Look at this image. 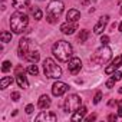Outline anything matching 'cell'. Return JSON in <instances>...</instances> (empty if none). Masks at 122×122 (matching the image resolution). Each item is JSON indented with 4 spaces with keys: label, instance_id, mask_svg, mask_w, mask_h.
Masks as SVG:
<instances>
[{
    "label": "cell",
    "instance_id": "obj_30",
    "mask_svg": "<svg viewBox=\"0 0 122 122\" xmlns=\"http://www.w3.org/2000/svg\"><path fill=\"white\" fill-rule=\"evenodd\" d=\"M118 116H122V101H118Z\"/></svg>",
    "mask_w": 122,
    "mask_h": 122
},
{
    "label": "cell",
    "instance_id": "obj_6",
    "mask_svg": "<svg viewBox=\"0 0 122 122\" xmlns=\"http://www.w3.org/2000/svg\"><path fill=\"white\" fill-rule=\"evenodd\" d=\"M63 12V3L62 2H57V0H55V2H52L49 6H47V13L49 15H53V16H57Z\"/></svg>",
    "mask_w": 122,
    "mask_h": 122
},
{
    "label": "cell",
    "instance_id": "obj_37",
    "mask_svg": "<svg viewBox=\"0 0 122 122\" xmlns=\"http://www.w3.org/2000/svg\"><path fill=\"white\" fill-rule=\"evenodd\" d=\"M119 32H122V22H121V25H119Z\"/></svg>",
    "mask_w": 122,
    "mask_h": 122
},
{
    "label": "cell",
    "instance_id": "obj_2",
    "mask_svg": "<svg viewBox=\"0 0 122 122\" xmlns=\"http://www.w3.org/2000/svg\"><path fill=\"white\" fill-rule=\"evenodd\" d=\"M27 25H29V17H27V15H25V13H22V12H16V13L12 15V17H10V27H12V30H13L15 33H22V32H25V29H26Z\"/></svg>",
    "mask_w": 122,
    "mask_h": 122
},
{
    "label": "cell",
    "instance_id": "obj_35",
    "mask_svg": "<svg viewBox=\"0 0 122 122\" xmlns=\"http://www.w3.org/2000/svg\"><path fill=\"white\" fill-rule=\"evenodd\" d=\"M95 119H96V115H91V116H88V118H86V121H88V122H92V121H95Z\"/></svg>",
    "mask_w": 122,
    "mask_h": 122
},
{
    "label": "cell",
    "instance_id": "obj_39",
    "mask_svg": "<svg viewBox=\"0 0 122 122\" xmlns=\"http://www.w3.org/2000/svg\"><path fill=\"white\" fill-rule=\"evenodd\" d=\"M121 12H122V9H121Z\"/></svg>",
    "mask_w": 122,
    "mask_h": 122
},
{
    "label": "cell",
    "instance_id": "obj_29",
    "mask_svg": "<svg viewBox=\"0 0 122 122\" xmlns=\"http://www.w3.org/2000/svg\"><path fill=\"white\" fill-rule=\"evenodd\" d=\"M10 98H12L13 101H19V99H20V93H19V92H13V93L10 95Z\"/></svg>",
    "mask_w": 122,
    "mask_h": 122
},
{
    "label": "cell",
    "instance_id": "obj_24",
    "mask_svg": "<svg viewBox=\"0 0 122 122\" xmlns=\"http://www.w3.org/2000/svg\"><path fill=\"white\" fill-rule=\"evenodd\" d=\"M32 15H33V17H35L36 20H40V19H42V16H43L42 10H40L39 7H35V9L32 10Z\"/></svg>",
    "mask_w": 122,
    "mask_h": 122
},
{
    "label": "cell",
    "instance_id": "obj_12",
    "mask_svg": "<svg viewBox=\"0 0 122 122\" xmlns=\"http://www.w3.org/2000/svg\"><path fill=\"white\" fill-rule=\"evenodd\" d=\"M27 52H29V39L23 37V39H20V43H19V57L25 59Z\"/></svg>",
    "mask_w": 122,
    "mask_h": 122
},
{
    "label": "cell",
    "instance_id": "obj_23",
    "mask_svg": "<svg viewBox=\"0 0 122 122\" xmlns=\"http://www.w3.org/2000/svg\"><path fill=\"white\" fill-rule=\"evenodd\" d=\"M27 73H30V75H33V76H36V75L39 73V69H37L36 63H32V65H29V68H27Z\"/></svg>",
    "mask_w": 122,
    "mask_h": 122
},
{
    "label": "cell",
    "instance_id": "obj_28",
    "mask_svg": "<svg viewBox=\"0 0 122 122\" xmlns=\"http://www.w3.org/2000/svg\"><path fill=\"white\" fill-rule=\"evenodd\" d=\"M112 78H113V79H115V81L118 82V81H121V79H122V73H121V72H115Z\"/></svg>",
    "mask_w": 122,
    "mask_h": 122
},
{
    "label": "cell",
    "instance_id": "obj_4",
    "mask_svg": "<svg viewBox=\"0 0 122 122\" xmlns=\"http://www.w3.org/2000/svg\"><path fill=\"white\" fill-rule=\"evenodd\" d=\"M43 72H45V76L47 78H52V79H59L62 76V69H60L55 60L50 59V57H46L45 62H43Z\"/></svg>",
    "mask_w": 122,
    "mask_h": 122
},
{
    "label": "cell",
    "instance_id": "obj_25",
    "mask_svg": "<svg viewBox=\"0 0 122 122\" xmlns=\"http://www.w3.org/2000/svg\"><path fill=\"white\" fill-rule=\"evenodd\" d=\"M10 66H12V63L9 62V60H5V62H3V66H2V71H3V72H9V71H10Z\"/></svg>",
    "mask_w": 122,
    "mask_h": 122
},
{
    "label": "cell",
    "instance_id": "obj_14",
    "mask_svg": "<svg viewBox=\"0 0 122 122\" xmlns=\"http://www.w3.org/2000/svg\"><path fill=\"white\" fill-rule=\"evenodd\" d=\"M86 112H88L86 106H79V108L75 111V113L72 115V121H82V119L85 118Z\"/></svg>",
    "mask_w": 122,
    "mask_h": 122
},
{
    "label": "cell",
    "instance_id": "obj_34",
    "mask_svg": "<svg viewBox=\"0 0 122 122\" xmlns=\"http://www.w3.org/2000/svg\"><path fill=\"white\" fill-rule=\"evenodd\" d=\"M116 118H118V115H115V113H111V115L108 116L109 121H116Z\"/></svg>",
    "mask_w": 122,
    "mask_h": 122
},
{
    "label": "cell",
    "instance_id": "obj_8",
    "mask_svg": "<svg viewBox=\"0 0 122 122\" xmlns=\"http://www.w3.org/2000/svg\"><path fill=\"white\" fill-rule=\"evenodd\" d=\"M69 72L72 73V75H76L79 71H81V68H82V62H81V59L79 57H72L71 60H69Z\"/></svg>",
    "mask_w": 122,
    "mask_h": 122
},
{
    "label": "cell",
    "instance_id": "obj_21",
    "mask_svg": "<svg viewBox=\"0 0 122 122\" xmlns=\"http://www.w3.org/2000/svg\"><path fill=\"white\" fill-rule=\"evenodd\" d=\"M89 37V32L88 30H81V33L78 35V40L81 42V43H83V42H86V39Z\"/></svg>",
    "mask_w": 122,
    "mask_h": 122
},
{
    "label": "cell",
    "instance_id": "obj_3",
    "mask_svg": "<svg viewBox=\"0 0 122 122\" xmlns=\"http://www.w3.org/2000/svg\"><path fill=\"white\" fill-rule=\"evenodd\" d=\"M112 57V50H111V47H108L106 45H102L99 49H96V52L92 55V57H91V60L93 63H96V65H105L108 60Z\"/></svg>",
    "mask_w": 122,
    "mask_h": 122
},
{
    "label": "cell",
    "instance_id": "obj_1",
    "mask_svg": "<svg viewBox=\"0 0 122 122\" xmlns=\"http://www.w3.org/2000/svg\"><path fill=\"white\" fill-rule=\"evenodd\" d=\"M72 46L66 40H57L52 47L53 56L57 57V60H60V62H68L72 56Z\"/></svg>",
    "mask_w": 122,
    "mask_h": 122
},
{
    "label": "cell",
    "instance_id": "obj_32",
    "mask_svg": "<svg viewBox=\"0 0 122 122\" xmlns=\"http://www.w3.org/2000/svg\"><path fill=\"white\" fill-rule=\"evenodd\" d=\"M115 82H116V81H115L113 78H112V79H109V81L106 82V88H112V86L115 85Z\"/></svg>",
    "mask_w": 122,
    "mask_h": 122
},
{
    "label": "cell",
    "instance_id": "obj_5",
    "mask_svg": "<svg viewBox=\"0 0 122 122\" xmlns=\"http://www.w3.org/2000/svg\"><path fill=\"white\" fill-rule=\"evenodd\" d=\"M81 102H82V99H81V96H78V95H69L66 99H65V105H63V108H65V112H75L79 106H81Z\"/></svg>",
    "mask_w": 122,
    "mask_h": 122
},
{
    "label": "cell",
    "instance_id": "obj_27",
    "mask_svg": "<svg viewBox=\"0 0 122 122\" xmlns=\"http://www.w3.org/2000/svg\"><path fill=\"white\" fill-rule=\"evenodd\" d=\"M101 99H102V92H96V95L93 98V103H99Z\"/></svg>",
    "mask_w": 122,
    "mask_h": 122
},
{
    "label": "cell",
    "instance_id": "obj_11",
    "mask_svg": "<svg viewBox=\"0 0 122 122\" xmlns=\"http://www.w3.org/2000/svg\"><path fill=\"white\" fill-rule=\"evenodd\" d=\"M108 19H109V16H103V17H101L99 22H98V23L95 25V27H93V33L101 35V33L103 32V29L106 27V25H108Z\"/></svg>",
    "mask_w": 122,
    "mask_h": 122
},
{
    "label": "cell",
    "instance_id": "obj_10",
    "mask_svg": "<svg viewBox=\"0 0 122 122\" xmlns=\"http://www.w3.org/2000/svg\"><path fill=\"white\" fill-rule=\"evenodd\" d=\"M56 119H57L56 113H53V112H47V111H43L42 113H39V115L36 116V121H46V122H55Z\"/></svg>",
    "mask_w": 122,
    "mask_h": 122
},
{
    "label": "cell",
    "instance_id": "obj_18",
    "mask_svg": "<svg viewBox=\"0 0 122 122\" xmlns=\"http://www.w3.org/2000/svg\"><path fill=\"white\" fill-rule=\"evenodd\" d=\"M16 82H17V85H19L20 88H23V89H26V88H29V82H27V79H26V76H25V73H20V75H16Z\"/></svg>",
    "mask_w": 122,
    "mask_h": 122
},
{
    "label": "cell",
    "instance_id": "obj_31",
    "mask_svg": "<svg viewBox=\"0 0 122 122\" xmlns=\"http://www.w3.org/2000/svg\"><path fill=\"white\" fill-rule=\"evenodd\" d=\"M101 43H102V45H108V43H109V37H108V36H102V37H101Z\"/></svg>",
    "mask_w": 122,
    "mask_h": 122
},
{
    "label": "cell",
    "instance_id": "obj_38",
    "mask_svg": "<svg viewBox=\"0 0 122 122\" xmlns=\"http://www.w3.org/2000/svg\"><path fill=\"white\" fill-rule=\"evenodd\" d=\"M118 92H119V93H122V88H119V89H118Z\"/></svg>",
    "mask_w": 122,
    "mask_h": 122
},
{
    "label": "cell",
    "instance_id": "obj_26",
    "mask_svg": "<svg viewBox=\"0 0 122 122\" xmlns=\"http://www.w3.org/2000/svg\"><path fill=\"white\" fill-rule=\"evenodd\" d=\"M46 20H47L49 23H56V20H57V16H53V15H49V13H47V16H46Z\"/></svg>",
    "mask_w": 122,
    "mask_h": 122
},
{
    "label": "cell",
    "instance_id": "obj_17",
    "mask_svg": "<svg viewBox=\"0 0 122 122\" xmlns=\"http://www.w3.org/2000/svg\"><path fill=\"white\" fill-rule=\"evenodd\" d=\"M66 19H68V22H78L81 19V13L76 9H71L66 13Z\"/></svg>",
    "mask_w": 122,
    "mask_h": 122
},
{
    "label": "cell",
    "instance_id": "obj_7",
    "mask_svg": "<svg viewBox=\"0 0 122 122\" xmlns=\"http://www.w3.org/2000/svg\"><path fill=\"white\" fill-rule=\"evenodd\" d=\"M69 91V86L65 82H55L52 86V93L55 96H62L63 93H66Z\"/></svg>",
    "mask_w": 122,
    "mask_h": 122
},
{
    "label": "cell",
    "instance_id": "obj_15",
    "mask_svg": "<svg viewBox=\"0 0 122 122\" xmlns=\"http://www.w3.org/2000/svg\"><path fill=\"white\" fill-rule=\"evenodd\" d=\"M39 57H40V55H39L37 50H29L26 53V56H25V59L27 60V62H30V63H37Z\"/></svg>",
    "mask_w": 122,
    "mask_h": 122
},
{
    "label": "cell",
    "instance_id": "obj_9",
    "mask_svg": "<svg viewBox=\"0 0 122 122\" xmlns=\"http://www.w3.org/2000/svg\"><path fill=\"white\" fill-rule=\"evenodd\" d=\"M76 29H78L76 22H66V23H63L60 26V32L65 33V35H72V33H75Z\"/></svg>",
    "mask_w": 122,
    "mask_h": 122
},
{
    "label": "cell",
    "instance_id": "obj_16",
    "mask_svg": "<svg viewBox=\"0 0 122 122\" xmlns=\"http://www.w3.org/2000/svg\"><path fill=\"white\" fill-rule=\"evenodd\" d=\"M50 98L47 96V95H42L40 98H39V101H37V106L40 108V109H46V108H49L50 106Z\"/></svg>",
    "mask_w": 122,
    "mask_h": 122
},
{
    "label": "cell",
    "instance_id": "obj_20",
    "mask_svg": "<svg viewBox=\"0 0 122 122\" xmlns=\"http://www.w3.org/2000/svg\"><path fill=\"white\" fill-rule=\"evenodd\" d=\"M12 83H13V78L12 76H5L2 81H0V89H6Z\"/></svg>",
    "mask_w": 122,
    "mask_h": 122
},
{
    "label": "cell",
    "instance_id": "obj_19",
    "mask_svg": "<svg viewBox=\"0 0 122 122\" xmlns=\"http://www.w3.org/2000/svg\"><path fill=\"white\" fill-rule=\"evenodd\" d=\"M27 6H29V0H13V7L17 10L26 9Z\"/></svg>",
    "mask_w": 122,
    "mask_h": 122
},
{
    "label": "cell",
    "instance_id": "obj_36",
    "mask_svg": "<svg viewBox=\"0 0 122 122\" xmlns=\"http://www.w3.org/2000/svg\"><path fill=\"white\" fill-rule=\"evenodd\" d=\"M81 3H82V5H83V6H86V5H88V3H89V0H81Z\"/></svg>",
    "mask_w": 122,
    "mask_h": 122
},
{
    "label": "cell",
    "instance_id": "obj_22",
    "mask_svg": "<svg viewBox=\"0 0 122 122\" xmlns=\"http://www.w3.org/2000/svg\"><path fill=\"white\" fill-rule=\"evenodd\" d=\"M0 37H2V42L3 43H9L10 40H12V33H9V32H2V35H0Z\"/></svg>",
    "mask_w": 122,
    "mask_h": 122
},
{
    "label": "cell",
    "instance_id": "obj_13",
    "mask_svg": "<svg viewBox=\"0 0 122 122\" xmlns=\"http://www.w3.org/2000/svg\"><path fill=\"white\" fill-rule=\"evenodd\" d=\"M121 65H122V55H119V56H116V57L113 59V62H112L106 69H105V73H108V75H109V73H112V72H113V71H116Z\"/></svg>",
    "mask_w": 122,
    "mask_h": 122
},
{
    "label": "cell",
    "instance_id": "obj_33",
    "mask_svg": "<svg viewBox=\"0 0 122 122\" xmlns=\"http://www.w3.org/2000/svg\"><path fill=\"white\" fill-rule=\"evenodd\" d=\"M33 109H35V106H33V105H27V106H26V113H32V112H33Z\"/></svg>",
    "mask_w": 122,
    "mask_h": 122
}]
</instances>
